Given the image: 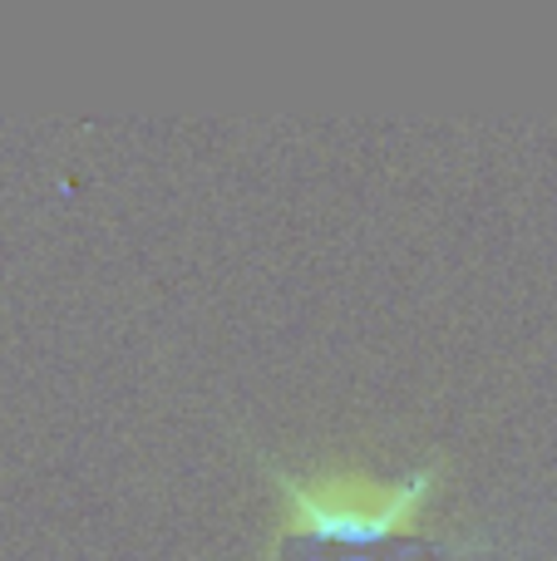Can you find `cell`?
Instances as JSON below:
<instances>
[{
  "label": "cell",
  "mask_w": 557,
  "mask_h": 561,
  "mask_svg": "<svg viewBox=\"0 0 557 561\" xmlns=\"http://www.w3.org/2000/svg\"><path fill=\"white\" fill-rule=\"evenodd\" d=\"M272 483L286 497L282 537L321 547H385L410 533L440 493V458L405 478H371L361 468H321L296 478L272 468Z\"/></svg>",
  "instance_id": "cell-1"
},
{
  "label": "cell",
  "mask_w": 557,
  "mask_h": 561,
  "mask_svg": "<svg viewBox=\"0 0 557 561\" xmlns=\"http://www.w3.org/2000/svg\"><path fill=\"white\" fill-rule=\"evenodd\" d=\"M316 561H375V557H316Z\"/></svg>",
  "instance_id": "cell-2"
}]
</instances>
